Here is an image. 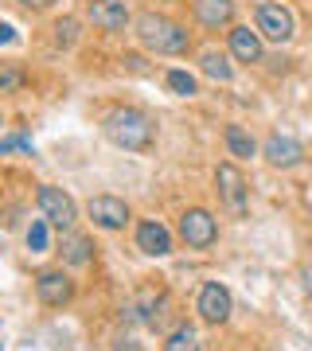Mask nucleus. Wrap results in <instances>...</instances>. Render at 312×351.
I'll return each mask as SVG.
<instances>
[{
    "mask_svg": "<svg viewBox=\"0 0 312 351\" xmlns=\"http://www.w3.org/2000/svg\"><path fill=\"white\" fill-rule=\"evenodd\" d=\"M304 293H309V297H312V265H309V269H304Z\"/></svg>",
    "mask_w": 312,
    "mask_h": 351,
    "instance_id": "nucleus-27",
    "label": "nucleus"
},
{
    "mask_svg": "<svg viewBox=\"0 0 312 351\" xmlns=\"http://www.w3.org/2000/svg\"><path fill=\"white\" fill-rule=\"evenodd\" d=\"M200 316L207 320V324H226L230 320V313H235V301H230V293H226V285H219V281H207V285L200 289Z\"/></svg>",
    "mask_w": 312,
    "mask_h": 351,
    "instance_id": "nucleus-7",
    "label": "nucleus"
},
{
    "mask_svg": "<svg viewBox=\"0 0 312 351\" xmlns=\"http://www.w3.org/2000/svg\"><path fill=\"white\" fill-rule=\"evenodd\" d=\"M265 160L274 164V168H297L300 160H304V149H300L297 137H285V133H274V137L262 145Z\"/></svg>",
    "mask_w": 312,
    "mask_h": 351,
    "instance_id": "nucleus-10",
    "label": "nucleus"
},
{
    "mask_svg": "<svg viewBox=\"0 0 312 351\" xmlns=\"http://www.w3.org/2000/svg\"><path fill=\"white\" fill-rule=\"evenodd\" d=\"M113 351H141L133 339H121V343H113Z\"/></svg>",
    "mask_w": 312,
    "mask_h": 351,
    "instance_id": "nucleus-26",
    "label": "nucleus"
},
{
    "mask_svg": "<svg viewBox=\"0 0 312 351\" xmlns=\"http://www.w3.org/2000/svg\"><path fill=\"white\" fill-rule=\"evenodd\" d=\"M215 184H219V195H223V203L230 207L235 215H246L250 207V188H246V176L238 172V164H219L215 168Z\"/></svg>",
    "mask_w": 312,
    "mask_h": 351,
    "instance_id": "nucleus-4",
    "label": "nucleus"
},
{
    "mask_svg": "<svg viewBox=\"0 0 312 351\" xmlns=\"http://www.w3.org/2000/svg\"><path fill=\"white\" fill-rule=\"evenodd\" d=\"M36 199H39V215H43L51 226H59V230H71V226H75L78 207H75V199H71L62 188H51V184H43Z\"/></svg>",
    "mask_w": 312,
    "mask_h": 351,
    "instance_id": "nucleus-3",
    "label": "nucleus"
},
{
    "mask_svg": "<svg viewBox=\"0 0 312 351\" xmlns=\"http://www.w3.org/2000/svg\"><path fill=\"white\" fill-rule=\"evenodd\" d=\"M164 351H200V332H195L191 324H180L172 336H168Z\"/></svg>",
    "mask_w": 312,
    "mask_h": 351,
    "instance_id": "nucleus-18",
    "label": "nucleus"
},
{
    "mask_svg": "<svg viewBox=\"0 0 312 351\" xmlns=\"http://www.w3.org/2000/svg\"><path fill=\"white\" fill-rule=\"evenodd\" d=\"M101 129H106V137L125 152H145L152 145V121L141 110H113Z\"/></svg>",
    "mask_w": 312,
    "mask_h": 351,
    "instance_id": "nucleus-1",
    "label": "nucleus"
},
{
    "mask_svg": "<svg viewBox=\"0 0 312 351\" xmlns=\"http://www.w3.org/2000/svg\"><path fill=\"white\" fill-rule=\"evenodd\" d=\"M8 43H16V32L8 24H0V47H8Z\"/></svg>",
    "mask_w": 312,
    "mask_h": 351,
    "instance_id": "nucleus-24",
    "label": "nucleus"
},
{
    "mask_svg": "<svg viewBox=\"0 0 312 351\" xmlns=\"http://www.w3.org/2000/svg\"><path fill=\"white\" fill-rule=\"evenodd\" d=\"M137 246L145 254H152V258H164V254H172V230L164 223H156V219H149V223L137 226Z\"/></svg>",
    "mask_w": 312,
    "mask_h": 351,
    "instance_id": "nucleus-12",
    "label": "nucleus"
},
{
    "mask_svg": "<svg viewBox=\"0 0 312 351\" xmlns=\"http://www.w3.org/2000/svg\"><path fill=\"white\" fill-rule=\"evenodd\" d=\"M62 258L71 265H86L90 262V239L86 234H62Z\"/></svg>",
    "mask_w": 312,
    "mask_h": 351,
    "instance_id": "nucleus-17",
    "label": "nucleus"
},
{
    "mask_svg": "<svg viewBox=\"0 0 312 351\" xmlns=\"http://www.w3.org/2000/svg\"><path fill=\"white\" fill-rule=\"evenodd\" d=\"M164 82H168V90H172V94H180V98H191V94L200 90L195 75H187V71H168V75H164Z\"/></svg>",
    "mask_w": 312,
    "mask_h": 351,
    "instance_id": "nucleus-19",
    "label": "nucleus"
},
{
    "mask_svg": "<svg viewBox=\"0 0 312 351\" xmlns=\"http://www.w3.org/2000/svg\"><path fill=\"white\" fill-rule=\"evenodd\" d=\"M137 39L145 43L149 51H156V55H180V51H187V32L180 24H172L168 16H156V12H141L137 16Z\"/></svg>",
    "mask_w": 312,
    "mask_h": 351,
    "instance_id": "nucleus-2",
    "label": "nucleus"
},
{
    "mask_svg": "<svg viewBox=\"0 0 312 351\" xmlns=\"http://www.w3.org/2000/svg\"><path fill=\"white\" fill-rule=\"evenodd\" d=\"M36 293L47 308H62V304H71V297H75V281L62 274V269H43L36 277Z\"/></svg>",
    "mask_w": 312,
    "mask_h": 351,
    "instance_id": "nucleus-8",
    "label": "nucleus"
},
{
    "mask_svg": "<svg viewBox=\"0 0 312 351\" xmlns=\"http://www.w3.org/2000/svg\"><path fill=\"white\" fill-rule=\"evenodd\" d=\"M226 149H230V156H238V160H250L254 152H258V145H254V137H250L242 125H226Z\"/></svg>",
    "mask_w": 312,
    "mask_h": 351,
    "instance_id": "nucleus-16",
    "label": "nucleus"
},
{
    "mask_svg": "<svg viewBox=\"0 0 312 351\" xmlns=\"http://www.w3.org/2000/svg\"><path fill=\"white\" fill-rule=\"evenodd\" d=\"M24 82L27 75L16 63H0V94H16V90H24Z\"/></svg>",
    "mask_w": 312,
    "mask_h": 351,
    "instance_id": "nucleus-20",
    "label": "nucleus"
},
{
    "mask_svg": "<svg viewBox=\"0 0 312 351\" xmlns=\"http://www.w3.org/2000/svg\"><path fill=\"white\" fill-rule=\"evenodd\" d=\"M195 20L203 27H226L230 16H235V0H195Z\"/></svg>",
    "mask_w": 312,
    "mask_h": 351,
    "instance_id": "nucleus-14",
    "label": "nucleus"
},
{
    "mask_svg": "<svg viewBox=\"0 0 312 351\" xmlns=\"http://www.w3.org/2000/svg\"><path fill=\"white\" fill-rule=\"evenodd\" d=\"M180 234H184V242L191 250H207V246L219 239V223L211 219V211L191 207V211H184V219H180Z\"/></svg>",
    "mask_w": 312,
    "mask_h": 351,
    "instance_id": "nucleus-5",
    "label": "nucleus"
},
{
    "mask_svg": "<svg viewBox=\"0 0 312 351\" xmlns=\"http://www.w3.org/2000/svg\"><path fill=\"white\" fill-rule=\"evenodd\" d=\"M8 149H24V152H32V141H27V137H8V141H0V152H8Z\"/></svg>",
    "mask_w": 312,
    "mask_h": 351,
    "instance_id": "nucleus-23",
    "label": "nucleus"
},
{
    "mask_svg": "<svg viewBox=\"0 0 312 351\" xmlns=\"http://www.w3.org/2000/svg\"><path fill=\"white\" fill-rule=\"evenodd\" d=\"M86 16L101 32H121L129 24V8H125V0H90Z\"/></svg>",
    "mask_w": 312,
    "mask_h": 351,
    "instance_id": "nucleus-11",
    "label": "nucleus"
},
{
    "mask_svg": "<svg viewBox=\"0 0 312 351\" xmlns=\"http://www.w3.org/2000/svg\"><path fill=\"white\" fill-rule=\"evenodd\" d=\"M0 125H4V117H0Z\"/></svg>",
    "mask_w": 312,
    "mask_h": 351,
    "instance_id": "nucleus-28",
    "label": "nucleus"
},
{
    "mask_svg": "<svg viewBox=\"0 0 312 351\" xmlns=\"http://www.w3.org/2000/svg\"><path fill=\"white\" fill-rule=\"evenodd\" d=\"M20 4H27V8H36V12H43V8H51L55 0H20Z\"/></svg>",
    "mask_w": 312,
    "mask_h": 351,
    "instance_id": "nucleus-25",
    "label": "nucleus"
},
{
    "mask_svg": "<svg viewBox=\"0 0 312 351\" xmlns=\"http://www.w3.org/2000/svg\"><path fill=\"white\" fill-rule=\"evenodd\" d=\"M78 43V20L75 16H62L55 24V47H75Z\"/></svg>",
    "mask_w": 312,
    "mask_h": 351,
    "instance_id": "nucleus-21",
    "label": "nucleus"
},
{
    "mask_svg": "<svg viewBox=\"0 0 312 351\" xmlns=\"http://www.w3.org/2000/svg\"><path fill=\"white\" fill-rule=\"evenodd\" d=\"M293 32H297V24H293V12L285 4H258V36L274 39V43H289Z\"/></svg>",
    "mask_w": 312,
    "mask_h": 351,
    "instance_id": "nucleus-6",
    "label": "nucleus"
},
{
    "mask_svg": "<svg viewBox=\"0 0 312 351\" xmlns=\"http://www.w3.org/2000/svg\"><path fill=\"white\" fill-rule=\"evenodd\" d=\"M200 71H203L207 78H215V82H230V78H235V66L226 63V55H223V51H203Z\"/></svg>",
    "mask_w": 312,
    "mask_h": 351,
    "instance_id": "nucleus-15",
    "label": "nucleus"
},
{
    "mask_svg": "<svg viewBox=\"0 0 312 351\" xmlns=\"http://www.w3.org/2000/svg\"><path fill=\"white\" fill-rule=\"evenodd\" d=\"M86 211L101 230H121V226L129 223V207H125V199H117V195H94V199L86 203Z\"/></svg>",
    "mask_w": 312,
    "mask_h": 351,
    "instance_id": "nucleus-9",
    "label": "nucleus"
},
{
    "mask_svg": "<svg viewBox=\"0 0 312 351\" xmlns=\"http://www.w3.org/2000/svg\"><path fill=\"white\" fill-rule=\"evenodd\" d=\"M27 250L47 254V219H36V223L27 226Z\"/></svg>",
    "mask_w": 312,
    "mask_h": 351,
    "instance_id": "nucleus-22",
    "label": "nucleus"
},
{
    "mask_svg": "<svg viewBox=\"0 0 312 351\" xmlns=\"http://www.w3.org/2000/svg\"><path fill=\"white\" fill-rule=\"evenodd\" d=\"M230 55L238 63H262V36L250 27H235L230 32Z\"/></svg>",
    "mask_w": 312,
    "mask_h": 351,
    "instance_id": "nucleus-13",
    "label": "nucleus"
}]
</instances>
